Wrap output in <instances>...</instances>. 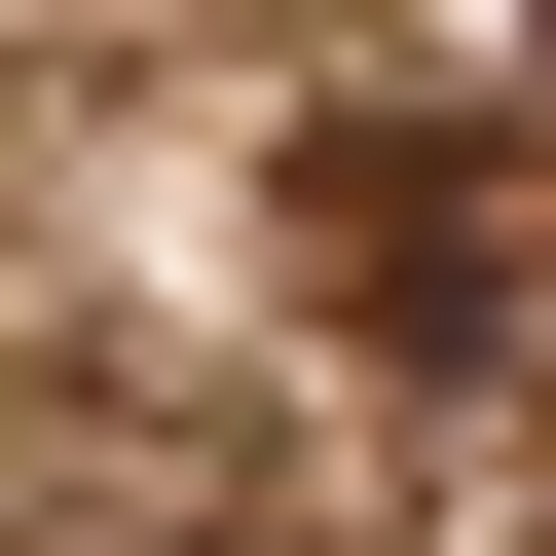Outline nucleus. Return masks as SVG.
Here are the masks:
<instances>
[{"label":"nucleus","instance_id":"f257e3e1","mask_svg":"<svg viewBox=\"0 0 556 556\" xmlns=\"http://www.w3.org/2000/svg\"><path fill=\"white\" fill-rule=\"evenodd\" d=\"M298 298L371 334V371H556V186L482 149V112H298Z\"/></svg>","mask_w":556,"mask_h":556}]
</instances>
